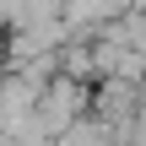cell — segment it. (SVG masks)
I'll return each mask as SVG.
<instances>
[{"label":"cell","instance_id":"1","mask_svg":"<svg viewBox=\"0 0 146 146\" xmlns=\"http://www.w3.org/2000/svg\"><path fill=\"white\" fill-rule=\"evenodd\" d=\"M87 114V81H70V76H49L38 87V103H33V119L43 125V135H60L70 119Z\"/></svg>","mask_w":146,"mask_h":146}]
</instances>
